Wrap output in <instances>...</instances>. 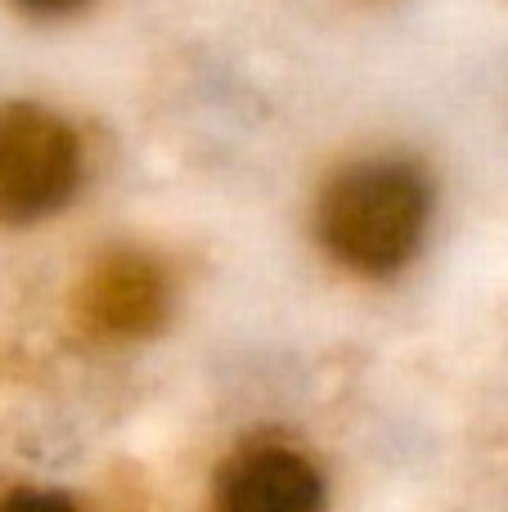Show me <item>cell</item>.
Wrapping results in <instances>:
<instances>
[{"label": "cell", "mask_w": 508, "mask_h": 512, "mask_svg": "<svg viewBox=\"0 0 508 512\" xmlns=\"http://www.w3.org/2000/svg\"><path fill=\"white\" fill-rule=\"evenodd\" d=\"M432 194L419 167L374 158L338 171L315 207V230L333 261L356 274H392L419 252Z\"/></svg>", "instance_id": "6da1fadb"}, {"label": "cell", "mask_w": 508, "mask_h": 512, "mask_svg": "<svg viewBox=\"0 0 508 512\" xmlns=\"http://www.w3.org/2000/svg\"><path fill=\"white\" fill-rule=\"evenodd\" d=\"M81 180L77 131L41 104L0 108V221L32 225L59 212Z\"/></svg>", "instance_id": "7a4b0ae2"}, {"label": "cell", "mask_w": 508, "mask_h": 512, "mask_svg": "<svg viewBox=\"0 0 508 512\" xmlns=\"http://www.w3.org/2000/svg\"><path fill=\"white\" fill-rule=\"evenodd\" d=\"M171 306L167 274L144 252H113L81 279L77 319L104 342H131L162 324Z\"/></svg>", "instance_id": "3957f363"}, {"label": "cell", "mask_w": 508, "mask_h": 512, "mask_svg": "<svg viewBox=\"0 0 508 512\" xmlns=\"http://www.w3.org/2000/svg\"><path fill=\"white\" fill-rule=\"evenodd\" d=\"M216 512H324V477L293 445H248L216 481Z\"/></svg>", "instance_id": "277c9868"}, {"label": "cell", "mask_w": 508, "mask_h": 512, "mask_svg": "<svg viewBox=\"0 0 508 512\" xmlns=\"http://www.w3.org/2000/svg\"><path fill=\"white\" fill-rule=\"evenodd\" d=\"M0 512H77L72 508L68 495H59V490H9V495H0Z\"/></svg>", "instance_id": "5b68a950"}, {"label": "cell", "mask_w": 508, "mask_h": 512, "mask_svg": "<svg viewBox=\"0 0 508 512\" xmlns=\"http://www.w3.org/2000/svg\"><path fill=\"white\" fill-rule=\"evenodd\" d=\"M18 9H27V14H41V18H54V14H72L77 5H86V0H14Z\"/></svg>", "instance_id": "8992f818"}]
</instances>
